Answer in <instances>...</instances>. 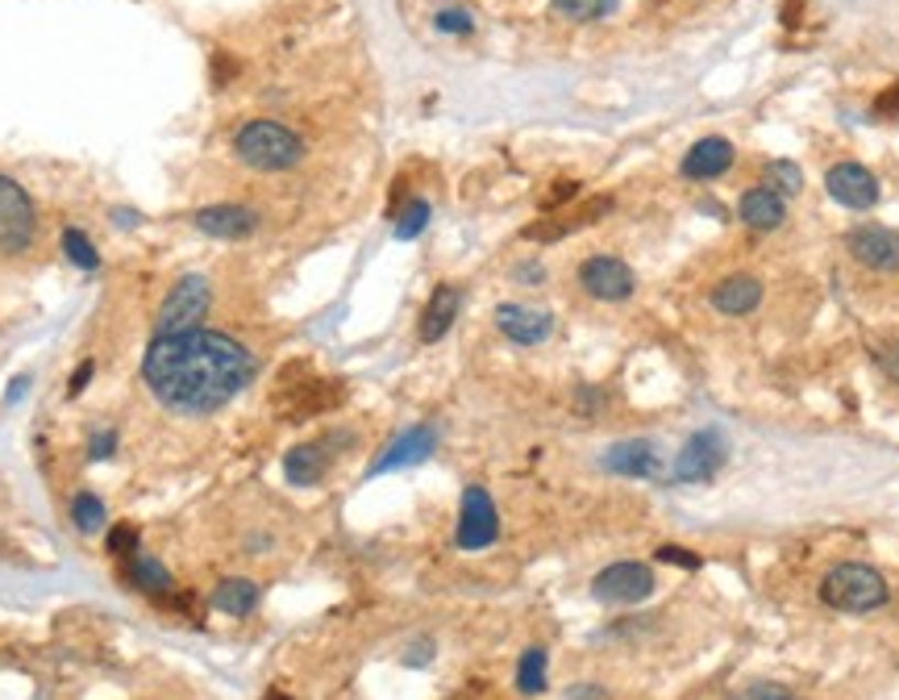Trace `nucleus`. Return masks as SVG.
Wrapping results in <instances>:
<instances>
[{"label":"nucleus","mask_w":899,"mask_h":700,"mask_svg":"<svg viewBox=\"0 0 899 700\" xmlns=\"http://www.w3.org/2000/svg\"><path fill=\"white\" fill-rule=\"evenodd\" d=\"M259 363L238 338L213 330L154 334L142 355V379L150 397L180 417H208L254 379Z\"/></svg>","instance_id":"f257e3e1"},{"label":"nucleus","mask_w":899,"mask_h":700,"mask_svg":"<svg viewBox=\"0 0 899 700\" xmlns=\"http://www.w3.org/2000/svg\"><path fill=\"white\" fill-rule=\"evenodd\" d=\"M234 151L254 171H292L304 159V142L280 121H246L234 133Z\"/></svg>","instance_id":"f03ea898"},{"label":"nucleus","mask_w":899,"mask_h":700,"mask_svg":"<svg viewBox=\"0 0 899 700\" xmlns=\"http://www.w3.org/2000/svg\"><path fill=\"white\" fill-rule=\"evenodd\" d=\"M821 601L842 613H870L887 605V580L866 563H842L821 580Z\"/></svg>","instance_id":"7ed1b4c3"},{"label":"nucleus","mask_w":899,"mask_h":700,"mask_svg":"<svg viewBox=\"0 0 899 700\" xmlns=\"http://www.w3.org/2000/svg\"><path fill=\"white\" fill-rule=\"evenodd\" d=\"M300 376V363L296 367H283L280 376V388H275V405L283 409L288 421H304V417H317V413H329L342 405V384L334 379H296Z\"/></svg>","instance_id":"20e7f679"},{"label":"nucleus","mask_w":899,"mask_h":700,"mask_svg":"<svg viewBox=\"0 0 899 700\" xmlns=\"http://www.w3.org/2000/svg\"><path fill=\"white\" fill-rule=\"evenodd\" d=\"M208 304H213V288H208L205 276H184V280L167 292V301L159 304L154 325H159V334L201 330V322L208 317Z\"/></svg>","instance_id":"39448f33"},{"label":"nucleus","mask_w":899,"mask_h":700,"mask_svg":"<svg viewBox=\"0 0 899 700\" xmlns=\"http://www.w3.org/2000/svg\"><path fill=\"white\" fill-rule=\"evenodd\" d=\"M500 538V513H496V500L487 496V488L470 484L463 493V513H458V534L454 542L458 550H484Z\"/></svg>","instance_id":"423d86ee"},{"label":"nucleus","mask_w":899,"mask_h":700,"mask_svg":"<svg viewBox=\"0 0 899 700\" xmlns=\"http://www.w3.org/2000/svg\"><path fill=\"white\" fill-rule=\"evenodd\" d=\"M34 201L25 196L21 184L0 175V250H25L34 243Z\"/></svg>","instance_id":"0eeeda50"},{"label":"nucleus","mask_w":899,"mask_h":700,"mask_svg":"<svg viewBox=\"0 0 899 700\" xmlns=\"http://www.w3.org/2000/svg\"><path fill=\"white\" fill-rule=\"evenodd\" d=\"M654 592V571L646 563H613L592 580V596L604 605H637Z\"/></svg>","instance_id":"6e6552de"},{"label":"nucleus","mask_w":899,"mask_h":700,"mask_svg":"<svg viewBox=\"0 0 899 700\" xmlns=\"http://www.w3.org/2000/svg\"><path fill=\"white\" fill-rule=\"evenodd\" d=\"M580 284L587 297H596V301H629L633 297V271H629V263H620V259H613V255H592V259H583L580 267Z\"/></svg>","instance_id":"1a4fd4ad"},{"label":"nucleus","mask_w":899,"mask_h":700,"mask_svg":"<svg viewBox=\"0 0 899 700\" xmlns=\"http://www.w3.org/2000/svg\"><path fill=\"white\" fill-rule=\"evenodd\" d=\"M725 463V438L716 430H704V434L687 438V446L679 451L674 459V480L679 484H700V480H712Z\"/></svg>","instance_id":"9d476101"},{"label":"nucleus","mask_w":899,"mask_h":700,"mask_svg":"<svg viewBox=\"0 0 899 700\" xmlns=\"http://www.w3.org/2000/svg\"><path fill=\"white\" fill-rule=\"evenodd\" d=\"M849 255L870 271H899V234L887 226H858L845 238Z\"/></svg>","instance_id":"9b49d317"},{"label":"nucleus","mask_w":899,"mask_h":700,"mask_svg":"<svg viewBox=\"0 0 899 700\" xmlns=\"http://www.w3.org/2000/svg\"><path fill=\"white\" fill-rule=\"evenodd\" d=\"M824 189L845 208H870L879 201V180L862 168V163H837V168H828Z\"/></svg>","instance_id":"f8f14e48"},{"label":"nucleus","mask_w":899,"mask_h":700,"mask_svg":"<svg viewBox=\"0 0 899 700\" xmlns=\"http://www.w3.org/2000/svg\"><path fill=\"white\" fill-rule=\"evenodd\" d=\"M192 222L201 234L208 238H225V243H238V238H250L259 229V213L246 205H208V208H196Z\"/></svg>","instance_id":"ddd939ff"},{"label":"nucleus","mask_w":899,"mask_h":700,"mask_svg":"<svg viewBox=\"0 0 899 700\" xmlns=\"http://www.w3.org/2000/svg\"><path fill=\"white\" fill-rule=\"evenodd\" d=\"M496 325L517 346H538V342L554 334V317L545 309H529V304H500L496 309Z\"/></svg>","instance_id":"4468645a"},{"label":"nucleus","mask_w":899,"mask_h":700,"mask_svg":"<svg viewBox=\"0 0 899 700\" xmlns=\"http://www.w3.org/2000/svg\"><path fill=\"white\" fill-rule=\"evenodd\" d=\"M433 446H437V430H433V426H412V430H404L388 451L375 459L367 475H383V472H396V467L425 463V459L433 454Z\"/></svg>","instance_id":"2eb2a0df"},{"label":"nucleus","mask_w":899,"mask_h":700,"mask_svg":"<svg viewBox=\"0 0 899 700\" xmlns=\"http://www.w3.org/2000/svg\"><path fill=\"white\" fill-rule=\"evenodd\" d=\"M608 208H613V201H608V196H596V201H587V205L575 208V213L542 217V222L524 226V238H529V243H559V238H566V234H575V229L599 222V213H608Z\"/></svg>","instance_id":"dca6fc26"},{"label":"nucleus","mask_w":899,"mask_h":700,"mask_svg":"<svg viewBox=\"0 0 899 700\" xmlns=\"http://www.w3.org/2000/svg\"><path fill=\"white\" fill-rule=\"evenodd\" d=\"M733 168V142L729 138H700L692 151L683 154V175L687 180H716Z\"/></svg>","instance_id":"f3484780"},{"label":"nucleus","mask_w":899,"mask_h":700,"mask_svg":"<svg viewBox=\"0 0 899 700\" xmlns=\"http://www.w3.org/2000/svg\"><path fill=\"white\" fill-rule=\"evenodd\" d=\"M458 304H463V292L454 284H437L433 288L430 304L421 313V342H442L450 334V325L458 317Z\"/></svg>","instance_id":"a211bd4d"},{"label":"nucleus","mask_w":899,"mask_h":700,"mask_svg":"<svg viewBox=\"0 0 899 700\" xmlns=\"http://www.w3.org/2000/svg\"><path fill=\"white\" fill-rule=\"evenodd\" d=\"M762 301V284L754 276H725L721 284L712 288V304L729 317H741V313H754Z\"/></svg>","instance_id":"6ab92c4d"},{"label":"nucleus","mask_w":899,"mask_h":700,"mask_svg":"<svg viewBox=\"0 0 899 700\" xmlns=\"http://www.w3.org/2000/svg\"><path fill=\"white\" fill-rule=\"evenodd\" d=\"M783 217H787V205L779 192L749 189L746 196H741V222H746L749 229H779Z\"/></svg>","instance_id":"aec40b11"},{"label":"nucleus","mask_w":899,"mask_h":700,"mask_svg":"<svg viewBox=\"0 0 899 700\" xmlns=\"http://www.w3.org/2000/svg\"><path fill=\"white\" fill-rule=\"evenodd\" d=\"M254 605H259V584L254 580L234 575V580H221L213 588V609L225 613V617H250Z\"/></svg>","instance_id":"412c9836"},{"label":"nucleus","mask_w":899,"mask_h":700,"mask_svg":"<svg viewBox=\"0 0 899 700\" xmlns=\"http://www.w3.org/2000/svg\"><path fill=\"white\" fill-rule=\"evenodd\" d=\"M604 467L617 475H654L658 472V451L650 442H617L604 454Z\"/></svg>","instance_id":"4be33fe9"},{"label":"nucleus","mask_w":899,"mask_h":700,"mask_svg":"<svg viewBox=\"0 0 899 700\" xmlns=\"http://www.w3.org/2000/svg\"><path fill=\"white\" fill-rule=\"evenodd\" d=\"M283 475H288V484H296V488H313V484H321V475H325V451L313 446V442L292 446L288 459H283Z\"/></svg>","instance_id":"5701e85b"},{"label":"nucleus","mask_w":899,"mask_h":700,"mask_svg":"<svg viewBox=\"0 0 899 700\" xmlns=\"http://www.w3.org/2000/svg\"><path fill=\"white\" fill-rule=\"evenodd\" d=\"M130 563V584L150 592V596H167L171 592V571L159 563V559H147V554H133L126 559Z\"/></svg>","instance_id":"b1692460"},{"label":"nucleus","mask_w":899,"mask_h":700,"mask_svg":"<svg viewBox=\"0 0 899 700\" xmlns=\"http://www.w3.org/2000/svg\"><path fill=\"white\" fill-rule=\"evenodd\" d=\"M545 646H529L521 655V663H517V688H521L524 697H538V692H545Z\"/></svg>","instance_id":"393cba45"},{"label":"nucleus","mask_w":899,"mask_h":700,"mask_svg":"<svg viewBox=\"0 0 899 700\" xmlns=\"http://www.w3.org/2000/svg\"><path fill=\"white\" fill-rule=\"evenodd\" d=\"M72 521L79 534H100L109 526V513H105V500L93 493H79L72 500Z\"/></svg>","instance_id":"a878e982"},{"label":"nucleus","mask_w":899,"mask_h":700,"mask_svg":"<svg viewBox=\"0 0 899 700\" xmlns=\"http://www.w3.org/2000/svg\"><path fill=\"white\" fill-rule=\"evenodd\" d=\"M63 255H67L79 271H96V267H100V255H96L93 238H88L84 229H75V226L63 229Z\"/></svg>","instance_id":"bb28decb"},{"label":"nucleus","mask_w":899,"mask_h":700,"mask_svg":"<svg viewBox=\"0 0 899 700\" xmlns=\"http://www.w3.org/2000/svg\"><path fill=\"white\" fill-rule=\"evenodd\" d=\"M767 189L779 192V196H795V192L804 189V171L795 168L791 159H775V163H767Z\"/></svg>","instance_id":"cd10ccee"},{"label":"nucleus","mask_w":899,"mask_h":700,"mask_svg":"<svg viewBox=\"0 0 899 700\" xmlns=\"http://www.w3.org/2000/svg\"><path fill=\"white\" fill-rule=\"evenodd\" d=\"M425 226H430V201H409L396 213V238L400 243H412Z\"/></svg>","instance_id":"c85d7f7f"},{"label":"nucleus","mask_w":899,"mask_h":700,"mask_svg":"<svg viewBox=\"0 0 899 700\" xmlns=\"http://www.w3.org/2000/svg\"><path fill=\"white\" fill-rule=\"evenodd\" d=\"M554 9L571 21H599L617 9V0H554Z\"/></svg>","instance_id":"c756f323"},{"label":"nucleus","mask_w":899,"mask_h":700,"mask_svg":"<svg viewBox=\"0 0 899 700\" xmlns=\"http://www.w3.org/2000/svg\"><path fill=\"white\" fill-rule=\"evenodd\" d=\"M109 554H117V559H133L138 554V526H112L109 530Z\"/></svg>","instance_id":"7c9ffc66"},{"label":"nucleus","mask_w":899,"mask_h":700,"mask_svg":"<svg viewBox=\"0 0 899 700\" xmlns=\"http://www.w3.org/2000/svg\"><path fill=\"white\" fill-rule=\"evenodd\" d=\"M433 25H437L442 34H470V30H475L467 9H442V13L433 18Z\"/></svg>","instance_id":"2f4dec72"},{"label":"nucleus","mask_w":899,"mask_h":700,"mask_svg":"<svg viewBox=\"0 0 899 700\" xmlns=\"http://www.w3.org/2000/svg\"><path fill=\"white\" fill-rule=\"evenodd\" d=\"M575 196H580V180H554V189L542 196V208H562Z\"/></svg>","instance_id":"473e14b6"},{"label":"nucleus","mask_w":899,"mask_h":700,"mask_svg":"<svg viewBox=\"0 0 899 700\" xmlns=\"http://www.w3.org/2000/svg\"><path fill=\"white\" fill-rule=\"evenodd\" d=\"M737 700H795V697L787 692L783 683H754V688H746Z\"/></svg>","instance_id":"72a5a7b5"},{"label":"nucleus","mask_w":899,"mask_h":700,"mask_svg":"<svg viewBox=\"0 0 899 700\" xmlns=\"http://www.w3.org/2000/svg\"><path fill=\"white\" fill-rule=\"evenodd\" d=\"M658 559H662V563H674V568H687V571L700 568V559L687 554L683 547H658Z\"/></svg>","instance_id":"f704fd0d"},{"label":"nucleus","mask_w":899,"mask_h":700,"mask_svg":"<svg viewBox=\"0 0 899 700\" xmlns=\"http://www.w3.org/2000/svg\"><path fill=\"white\" fill-rule=\"evenodd\" d=\"M112 451H117V434H112V430H96L93 442H88V454H93V459H109Z\"/></svg>","instance_id":"c9c22d12"},{"label":"nucleus","mask_w":899,"mask_h":700,"mask_svg":"<svg viewBox=\"0 0 899 700\" xmlns=\"http://www.w3.org/2000/svg\"><path fill=\"white\" fill-rule=\"evenodd\" d=\"M93 371H96V363H93V359L79 363V367L72 371V384H67V392H72V397H79V392L88 388V379H93Z\"/></svg>","instance_id":"e433bc0d"},{"label":"nucleus","mask_w":899,"mask_h":700,"mask_svg":"<svg viewBox=\"0 0 899 700\" xmlns=\"http://www.w3.org/2000/svg\"><path fill=\"white\" fill-rule=\"evenodd\" d=\"M875 114H879V117H899V84H891V88L875 100Z\"/></svg>","instance_id":"4c0bfd02"},{"label":"nucleus","mask_w":899,"mask_h":700,"mask_svg":"<svg viewBox=\"0 0 899 700\" xmlns=\"http://www.w3.org/2000/svg\"><path fill=\"white\" fill-rule=\"evenodd\" d=\"M879 363H882V371L891 379H899V342H887L879 351Z\"/></svg>","instance_id":"58836bf2"},{"label":"nucleus","mask_w":899,"mask_h":700,"mask_svg":"<svg viewBox=\"0 0 899 700\" xmlns=\"http://www.w3.org/2000/svg\"><path fill=\"white\" fill-rule=\"evenodd\" d=\"M779 13H783L787 30H795V25H800V18H804V0H783V9H779Z\"/></svg>","instance_id":"ea45409f"},{"label":"nucleus","mask_w":899,"mask_h":700,"mask_svg":"<svg viewBox=\"0 0 899 700\" xmlns=\"http://www.w3.org/2000/svg\"><path fill=\"white\" fill-rule=\"evenodd\" d=\"M566 700H608V697L599 692L596 683H575V688L566 692Z\"/></svg>","instance_id":"a19ab883"},{"label":"nucleus","mask_w":899,"mask_h":700,"mask_svg":"<svg viewBox=\"0 0 899 700\" xmlns=\"http://www.w3.org/2000/svg\"><path fill=\"white\" fill-rule=\"evenodd\" d=\"M430 659H433V643H416L412 646V655H404L409 667H421V663H430Z\"/></svg>","instance_id":"79ce46f5"},{"label":"nucleus","mask_w":899,"mask_h":700,"mask_svg":"<svg viewBox=\"0 0 899 700\" xmlns=\"http://www.w3.org/2000/svg\"><path fill=\"white\" fill-rule=\"evenodd\" d=\"M517 276H521V280H542V267H538V263H524Z\"/></svg>","instance_id":"37998d69"},{"label":"nucleus","mask_w":899,"mask_h":700,"mask_svg":"<svg viewBox=\"0 0 899 700\" xmlns=\"http://www.w3.org/2000/svg\"><path fill=\"white\" fill-rule=\"evenodd\" d=\"M25 384H30V379L21 376V379H13V388H9V400H18L21 392H25Z\"/></svg>","instance_id":"c03bdc74"},{"label":"nucleus","mask_w":899,"mask_h":700,"mask_svg":"<svg viewBox=\"0 0 899 700\" xmlns=\"http://www.w3.org/2000/svg\"><path fill=\"white\" fill-rule=\"evenodd\" d=\"M262 700H292V697H288L283 688H271V692H267V697H262Z\"/></svg>","instance_id":"a18cd8bd"}]
</instances>
